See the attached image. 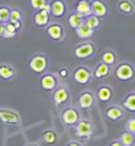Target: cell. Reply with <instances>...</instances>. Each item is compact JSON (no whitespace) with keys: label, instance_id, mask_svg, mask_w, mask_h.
<instances>
[{"label":"cell","instance_id":"obj_1","mask_svg":"<svg viewBox=\"0 0 135 146\" xmlns=\"http://www.w3.org/2000/svg\"><path fill=\"white\" fill-rule=\"evenodd\" d=\"M50 65V58L46 53L36 52L28 58V69L36 76H41L45 72H48Z\"/></svg>","mask_w":135,"mask_h":146},{"label":"cell","instance_id":"obj_2","mask_svg":"<svg viewBox=\"0 0 135 146\" xmlns=\"http://www.w3.org/2000/svg\"><path fill=\"white\" fill-rule=\"evenodd\" d=\"M81 118V109L77 105H66L60 111V121L65 127H74Z\"/></svg>","mask_w":135,"mask_h":146},{"label":"cell","instance_id":"obj_3","mask_svg":"<svg viewBox=\"0 0 135 146\" xmlns=\"http://www.w3.org/2000/svg\"><path fill=\"white\" fill-rule=\"evenodd\" d=\"M114 76L121 82H131L135 80V65L131 61H121L115 65Z\"/></svg>","mask_w":135,"mask_h":146},{"label":"cell","instance_id":"obj_4","mask_svg":"<svg viewBox=\"0 0 135 146\" xmlns=\"http://www.w3.org/2000/svg\"><path fill=\"white\" fill-rule=\"evenodd\" d=\"M52 101L56 108H64L69 105V102L72 101V93L68 85L60 82V85L52 92Z\"/></svg>","mask_w":135,"mask_h":146},{"label":"cell","instance_id":"obj_5","mask_svg":"<svg viewBox=\"0 0 135 146\" xmlns=\"http://www.w3.org/2000/svg\"><path fill=\"white\" fill-rule=\"evenodd\" d=\"M95 53H97V46H95V44L93 41H90V40L80 42V44H77V45L74 46V49H73L74 57L77 58V60H81V61L89 60V58H92Z\"/></svg>","mask_w":135,"mask_h":146},{"label":"cell","instance_id":"obj_6","mask_svg":"<svg viewBox=\"0 0 135 146\" xmlns=\"http://www.w3.org/2000/svg\"><path fill=\"white\" fill-rule=\"evenodd\" d=\"M72 80L76 82L77 85L85 86L93 80V73L88 65H77L74 68V70L72 72Z\"/></svg>","mask_w":135,"mask_h":146},{"label":"cell","instance_id":"obj_7","mask_svg":"<svg viewBox=\"0 0 135 146\" xmlns=\"http://www.w3.org/2000/svg\"><path fill=\"white\" fill-rule=\"evenodd\" d=\"M45 35L49 37L50 41L53 42H62L66 37L65 27L60 21H52L45 28Z\"/></svg>","mask_w":135,"mask_h":146},{"label":"cell","instance_id":"obj_8","mask_svg":"<svg viewBox=\"0 0 135 146\" xmlns=\"http://www.w3.org/2000/svg\"><path fill=\"white\" fill-rule=\"evenodd\" d=\"M97 98L95 93L90 90V89H84L78 93L77 100H76V105L82 110H90V109L95 105Z\"/></svg>","mask_w":135,"mask_h":146},{"label":"cell","instance_id":"obj_9","mask_svg":"<svg viewBox=\"0 0 135 146\" xmlns=\"http://www.w3.org/2000/svg\"><path fill=\"white\" fill-rule=\"evenodd\" d=\"M39 85L41 90L46 93H52L54 89L60 85V78L57 77V74L53 72H45L44 74L40 76Z\"/></svg>","mask_w":135,"mask_h":146},{"label":"cell","instance_id":"obj_10","mask_svg":"<svg viewBox=\"0 0 135 146\" xmlns=\"http://www.w3.org/2000/svg\"><path fill=\"white\" fill-rule=\"evenodd\" d=\"M0 123L5 126H19L21 125V117L13 109L0 108Z\"/></svg>","mask_w":135,"mask_h":146},{"label":"cell","instance_id":"obj_11","mask_svg":"<svg viewBox=\"0 0 135 146\" xmlns=\"http://www.w3.org/2000/svg\"><path fill=\"white\" fill-rule=\"evenodd\" d=\"M74 133L78 138H90L93 134H94V125L90 119L86 118H81L80 122L74 126Z\"/></svg>","mask_w":135,"mask_h":146},{"label":"cell","instance_id":"obj_12","mask_svg":"<svg viewBox=\"0 0 135 146\" xmlns=\"http://www.w3.org/2000/svg\"><path fill=\"white\" fill-rule=\"evenodd\" d=\"M95 98L99 104H109L114 98V88L109 84H101L95 90Z\"/></svg>","mask_w":135,"mask_h":146},{"label":"cell","instance_id":"obj_13","mask_svg":"<svg viewBox=\"0 0 135 146\" xmlns=\"http://www.w3.org/2000/svg\"><path fill=\"white\" fill-rule=\"evenodd\" d=\"M105 117L111 122H118V121H121V119H123L126 117V110H124L122 105L111 104L106 106V109H105Z\"/></svg>","mask_w":135,"mask_h":146},{"label":"cell","instance_id":"obj_14","mask_svg":"<svg viewBox=\"0 0 135 146\" xmlns=\"http://www.w3.org/2000/svg\"><path fill=\"white\" fill-rule=\"evenodd\" d=\"M50 15L54 19H64L68 16L69 7L65 0H50Z\"/></svg>","mask_w":135,"mask_h":146},{"label":"cell","instance_id":"obj_15","mask_svg":"<svg viewBox=\"0 0 135 146\" xmlns=\"http://www.w3.org/2000/svg\"><path fill=\"white\" fill-rule=\"evenodd\" d=\"M52 19H53V17H52V15H50L49 12L44 11V9L33 12V16H32V20H33L35 27L41 28V29H45V28L48 27L52 21H53Z\"/></svg>","mask_w":135,"mask_h":146},{"label":"cell","instance_id":"obj_16","mask_svg":"<svg viewBox=\"0 0 135 146\" xmlns=\"http://www.w3.org/2000/svg\"><path fill=\"white\" fill-rule=\"evenodd\" d=\"M113 72V68L107 64H105L102 61H98L94 66V69H92V73H93V78L94 80H105L110 77Z\"/></svg>","mask_w":135,"mask_h":146},{"label":"cell","instance_id":"obj_17","mask_svg":"<svg viewBox=\"0 0 135 146\" xmlns=\"http://www.w3.org/2000/svg\"><path fill=\"white\" fill-rule=\"evenodd\" d=\"M16 69L15 66L11 65V64H7V62H3L0 64V80L4 81V82H8V81H13L16 78Z\"/></svg>","mask_w":135,"mask_h":146},{"label":"cell","instance_id":"obj_18","mask_svg":"<svg viewBox=\"0 0 135 146\" xmlns=\"http://www.w3.org/2000/svg\"><path fill=\"white\" fill-rule=\"evenodd\" d=\"M92 15L105 19L109 15V7L103 0H92Z\"/></svg>","mask_w":135,"mask_h":146},{"label":"cell","instance_id":"obj_19","mask_svg":"<svg viewBox=\"0 0 135 146\" xmlns=\"http://www.w3.org/2000/svg\"><path fill=\"white\" fill-rule=\"evenodd\" d=\"M117 11L123 16H132L135 13V3L132 0H118Z\"/></svg>","mask_w":135,"mask_h":146},{"label":"cell","instance_id":"obj_20","mask_svg":"<svg viewBox=\"0 0 135 146\" xmlns=\"http://www.w3.org/2000/svg\"><path fill=\"white\" fill-rule=\"evenodd\" d=\"M99 61L105 62V64H107L113 68V66H115L118 64V54L114 49L111 48H106V49L102 50V53H101V58Z\"/></svg>","mask_w":135,"mask_h":146},{"label":"cell","instance_id":"obj_21","mask_svg":"<svg viewBox=\"0 0 135 146\" xmlns=\"http://www.w3.org/2000/svg\"><path fill=\"white\" fill-rule=\"evenodd\" d=\"M74 11L81 16L88 17L92 15V0H77L74 4Z\"/></svg>","mask_w":135,"mask_h":146},{"label":"cell","instance_id":"obj_22","mask_svg":"<svg viewBox=\"0 0 135 146\" xmlns=\"http://www.w3.org/2000/svg\"><path fill=\"white\" fill-rule=\"evenodd\" d=\"M66 23H68V25H69L72 29L76 31L78 27H81L82 24L85 23V17L81 16L78 12L73 11V12H70V13H68V16H66Z\"/></svg>","mask_w":135,"mask_h":146},{"label":"cell","instance_id":"obj_23","mask_svg":"<svg viewBox=\"0 0 135 146\" xmlns=\"http://www.w3.org/2000/svg\"><path fill=\"white\" fill-rule=\"evenodd\" d=\"M122 106L124 108L126 111H130V113H135V90L132 92H128L124 98L122 100Z\"/></svg>","mask_w":135,"mask_h":146},{"label":"cell","instance_id":"obj_24","mask_svg":"<svg viewBox=\"0 0 135 146\" xmlns=\"http://www.w3.org/2000/svg\"><path fill=\"white\" fill-rule=\"evenodd\" d=\"M76 33H77L78 38H81L82 41H86V40H90V38L93 37L94 31H93V29H90V28L88 27L85 23H84L81 27H78L77 29H76Z\"/></svg>","mask_w":135,"mask_h":146},{"label":"cell","instance_id":"obj_25","mask_svg":"<svg viewBox=\"0 0 135 146\" xmlns=\"http://www.w3.org/2000/svg\"><path fill=\"white\" fill-rule=\"evenodd\" d=\"M43 141L48 145H54V143L58 142V135H57V131L53 130V129H46L45 131H43Z\"/></svg>","mask_w":135,"mask_h":146},{"label":"cell","instance_id":"obj_26","mask_svg":"<svg viewBox=\"0 0 135 146\" xmlns=\"http://www.w3.org/2000/svg\"><path fill=\"white\" fill-rule=\"evenodd\" d=\"M85 24L90 29H93V31L95 32V31H98L101 28V25H102V19H99V17L95 15H90V16H88V17H85Z\"/></svg>","mask_w":135,"mask_h":146},{"label":"cell","instance_id":"obj_27","mask_svg":"<svg viewBox=\"0 0 135 146\" xmlns=\"http://www.w3.org/2000/svg\"><path fill=\"white\" fill-rule=\"evenodd\" d=\"M17 29L15 28V25L11 23V21H8V23L4 24V35H3V38H15L17 36Z\"/></svg>","mask_w":135,"mask_h":146},{"label":"cell","instance_id":"obj_28","mask_svg":"<svg viewBox=\"0 0 135 146\" xmlns=\"http://www.w3.org/2000/svg\"><path fill=\"white\" fill-rule=\"evenodd\" d=\"M121 141V143L123 146H131L132 143L135 142V134H132V133H130V131L124 130L122 131V134L119 135V138H118Z\"/></svg>","mask_w":135,"mask_h":146},{"label":"cell","instance_id":"obj_29","mask_svg":"<svg viewBox=\"0 0 135 146\" xmlns=\"http://www.w3.org/2000/svg\"><path fill=\"white\" fill-rule=\"evenodd\" d=\"M29 1V7L32 8V11H41V9H45V7L49 4L50 0H28Z\"/></svg>","mask_w":135,"mask_h":146},{"label":"cell","instance_id":"obj_30","mask_svg":"<svg viewBox=\"0 0 135 146\" xmlns=\"http://www.w3.org/2000/svg\"><path fill=\"white\" fill-rule=\"evenodd\" d=\"M9 17H11V8L5 5V4L0 5V23L1 24L8 23Z\"/></svg>","mask_w":135,"mask_h":146},{"label":"cell","instance_id":"obj_31","mask_svg":"<svg viewBox=\"0 0 135 146\" xmlns=\"http://www.w3.org/2000/svg\"><path fill=\"white\" fill-rule=\"evenodd\" d=\"M9 20H12V21H21L23 23L24 15L21 12V9L20 8H11V17H9Z\"/></svg>","mask_w":135,"mask_h":146},{"label":"cell","instance_id":"obj_32","mask_svg":"<svg viewBox=\"0 0 135 146\" xmlns=\"http://www.w3.org/2000/svg\"><path fill=\"white\" fill-rule=\"evenodd\" d=\"M56 74H57V77L60 80H66V78H69V77L72 76V72H70V69L68 66H61V68L57 69Z\"/></svg>","mask_w":135,"mask_h":146},{"label":"cell","instance_id":"obj_33","mask_svg":"<svg viewBox=\"0 0 135 146\" xmlns=\"http://www.w3.org/2000/svg\"><path fill=\"white\" fill-rule=\"evenodd\" d=\"M124 129L132 134H135V117H131V118L127 119V122L124 125Z\"/></svg>","mask_w":135,"mask_h":146},{"label":"cell","instance_id":"obj_34","mask_svg":"<svg viewBox=\"0 0 135 146\" xmlns=\"http://www.w3.org/2000/svg\"><path fill=\"white\" fill-rule=\"evenodd\" d=\"M109 146H123L122 143H121L119 139H113L111 142L109 143Z\"/></svg>","mask_w":135,"mask_h":146},{"label":"cell","instance_id":"obj_35","mask_svg":"<svg viewBox=\"0 0 135 146\" xmlns=\"http://www.w3.org/2000/svg\"><path fill=\"white\" fill-rule=\"evenodd\" d=\"M66 146H82V145L80 142H77V141H70V142L68 143Z\"/></svg>","mask_w":135,"mask_h":146},{"label":"cell","instance_id":"obj_36","mask_svg":"<svg viewBox=\"0 0 135 146\" xmlns=\"http://www.w3.org/2000/svg\"><path fill=\"white\" fill-rule=\"evenodd\" d=\"M3 35H4V24L0 23V38L3 37Z\"/></svg>","mask_w":135,"mask_h":146},{"label":"cell","instance_id":"obj_37","mask_svg":"<svg viewBox=\"0 0 135 146\" xmlns=\"http://www.w3.org/2000/svg\"><path fill=\"white\" fill-rule=\"evenodd\" d=\"M27 146H39V145H36V143H29V145H27Z\"/></svg>","mask_w":135,"mask_h":146},{"label":"cell","instance_id":"obj_38","mask_svg":"<svg viewBox=\"0 0 135 146\" xmlns=\"http://www.w3.org/2000/svg\"><path fill=\"white\" fill-rule=\"evenodd\" d=\"M131 146H135V143H132V145H131Z\"/></svg>","mask_w":135,"mask_h":146}]
</instances>
